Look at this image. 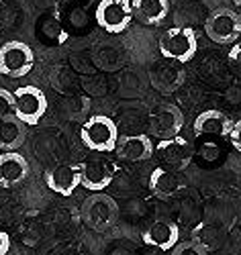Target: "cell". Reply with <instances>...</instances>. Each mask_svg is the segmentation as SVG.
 <instances>
[{"label": "cell", "mask_w": 241, "mask_h": 255, "mask_svg": "<svg viewBox=\"0 0 241 255\" xmlns=\"http://www.w3.org/2000/svg\"><path fill=\"white\" fill-rule=\"evenodd\" d=\"M141 239L147 247L160 251H174L180 243V229L174 221L156 219L145 227V231L141 233Z\"/></svg>", "instance_id": "obj_12"}, {"label": "cell", "mask_w": 241, "mask_h": 255, "mask_svg": "<svg viewBox=\"0 0 241 255\" xmlns=\"http://www.w3.org/2000/svg\"><path fill=\"white\" fill-rule=\"evenodd\" d=\"M10 251V237L8 233L0 229V255H6Z\"/></svg>", "instance_id": "obj_32"}, {"label": "cell", "mask_w": 241, "mask_h": 255, "mask_svg": "<svg viewBox=\"0 0 241 255\" xmlns=\"http://www.w3.org/2000/svg\"><path fill=\"white\" fill-rule=\"evenodd\" d=\"M70 20H72V25L74 27H82L86 20H88V14H86L84 8H70Z\"/></svg>", "instance_id": "obj_30"}, {"label": "cell", "mask_w": 241, "mask_h": 255, "mask_svg": "<svg viewBox=\"0 0 241 255\" xmlns=\"http://www.w3.org/2000/svg\"><path fill=\"white\" fill-rule=\"evenodd\" d=\"M37 37L47 45H61L68 41V31H65L61 18L55 12H45L37 18Z\"/></svg>", "instance_id": "obj_21"}, {"label": "cell", "mask_w": 241, "mask_h": 255, "mask_svg": "<svg viewBox=\"0 0 241 255\" xmlns=\"http://www.w3.org/2000/svg\"><path fill=\"white\" fill-rule=\"evenodd\" d=\"M82 84H84V88L88 90V96H102V94L106 92V82H104L102 78H96V76H92L90 80L86 78Z\"/></svg>", "instance_id": "obj_27"}, {"label": "cell", "mask_w": 241, "mask_h": 255, "mask_svg": "<svg viewBox=\"0 0 241 255\" xmlns=\"http://www.w3.org/2000/svg\"><path fill=\"white\" fill-rule=\"evenodd\" d=\"M14 117L23 123L25 127L39 125V121L47 113V96L39 86L27 84L20 86L14 92Z\"/></svg>", "instance_id": "obj_5"}, {"label": "cell", "mask_w": 241, "mask_h": 255, "mask_svg": "<svg viewBox=\"0 0 241 255\" xmlns=\"http://www.w3.org/2000/svg\"><path fill=\"white\" fill-rule=\"evenodd\" d=\"M133 6L131 0H100L94 8L96 25L108 35L125 33L133 23Z\"/></svg>", "instance_id": "obj_4"}, {"label": "cell", "mask_w": 241, "mask_h": 255, "mask_svg": "<svg viewBox=\"0 0 241 255\" xmlns=\"http://www.w3.org/2000/svg\"><path fill=\"white\" fill-rule=\"evenodd\" d=\"M14 115V94L6 88H0V119Z\"/></svg>", "instance_id": "obj_26"}, {"label": "cell", "mask_w": 241, "mask_h": 255, "mask_svg": "<svg viewBox=\"0 0 241 255\" xmlns=\"http://www.w3.org/2000/svg\"><path fill=\"white\" fill-rule=\"evenodd\" d=\"M76 74H74V68L70 66H55L51 70V86L63 94H72V88L76 86Z\"/></svg>", "instance_id": "obj_23"}, {"label": "cell", "mask_w": 241, "mask_h": 255, "mask_svg": "<svg viewBox=\"0 0 241 255\" xmlns=\"http://www.w3.org/2000/svg\"><path fill=\"white\" fill-rule=\"evenodd\" d=\"M80 169H82V186L96 194L104 192L117 178V163L104 153L88 155L80 163Z\"/></svg>", "instance_id": "obj_7"}, {"label": "cell", "mask_w": 241, "mask_h": 255, "mask_svg": "<svg viewBox=\"0 0 241 255\" xmlns=\"http://www.w3.org/2000/svg\"><path fill=\"white\" fill-rule=\"evenodd\" d=\"M31 2L39 8V10H53L61 4V0H31Z\"/></svg>", "instance_id": "obj_31"}, {"label": "cell", "mask_w": 241, "mask_h": 255, "mask_svg": "<svg viewBox=\"0 0 241 255\" xmlns=\"http://www.w3.org/2000/svg\"><path fill=\"white\" fill-rule=\"evenodd\" d=\"M153 155H158V159L164 163V167L178 174V172H184V169L192 163L194 149L184 137L178 135V137H172V139L158 141L156 153Z\"/></svg>", "instance_id": "obj_10"}, {"label": "cell", "mask_w": 241, "mask_h": 255, "mask_svg": "<svg viewBox=\"0 0 241 255\" xmlns=\"http://www.w3.org/2000/svg\"><path fill=\"white\" fill-rule=\"evenodd\" d=\"M92 61L96 63L98 70L117 72L127 63V51L123 45L113 43V41H108V43H98L92 51Z\"/></svg>", "instance_id": "obj_18"}, {"label": "cell", "mask_w": 241, "mask_h": 255, "mask_svg": "<svg viewBox=\"0 0 241 255\" xmlns=\"http://www.w3.org/2000/svg\"><path fill=\"white\" fill-rule=\"evenodd\" d=\"M172 255H209V249L201 241H184V243H178V247L174 249Z\"/></svg>", "instance_id": "obj_25"}, {"label": "cell", "mask_w": 241, "mask_h": 255, "mask_svg": "<svg viewBox=\"0 0 241 255\" xmlns=\"http://www.w3.org/2000/svg\"><path fill=\"white\" fill-rule=\"evenodd\" d=\"M45 182L51 192L59 196H72L82 186V169L80 163H55L47 169Z\"/></svg>", "instance_id": "obj_13"}, {"label": "cell", "mask_w": 241, "mask_h": 255, "mask_svg": "<svg viewBox=\"0 0 241 255\" xmlns=\"http://www.w3.org/2000/svg\"><path fill=\"white\" fill-rule=\"evenodd\" d=\"M80 139L86 149H90L92 153H113L119 145V127L111 117L94 115L84 121Z\"/></svg>", "instance_id": "obj_1"}, {"label": "cell", "mask_w": 241, "mask_h": 255, "mask_svg": "<svg viewBox=\"0 0 241 255\" xmlns=\"http://www.w3.org/2000/svg\"><path fill=\"white\" fill-rule=\"evenodd\" d=\"M133 16L143 25H160L170 14V0H131Z\"/></svg>", "instance_id": "obj_20"}, {"label": "cell", "mask_w": 241, "mask_h": 255, "mask_svg": "<svg viewBox=\"0 0 241 255\" xmlns=\"http://www.w3.org/2000/svg\"><path fill=\"white\" fill-rule=\"evenodd\" d=\"M182 127H184V115L172 102H160L147 115V131L160 141L178 137Z\"/></svg>", "instance_id": "obj_8"}, {"label": "cell", "mask_w": 241, "mask_h": 255, "mask_svg": "<svg viewBox=\"0 0 241 255\" xmlns=\"http://www.w3.org/2000/svg\"><path fill=\"white\" fill-rule=\"evenodd\" d=\"M196 49H199V43H196V33L192 31V27H186V25L170 27L160 37L162 57L178 61L182 66L196 55Z\"/></svg>", "instance_id": "obj_3"}, {"label": "cell", "mask_w": 241, "mask_h": 255, "mask_svg": "<svg viewBox=\"0 0 241 255\" xmlns=\"http://www.w3.org/2000/svg\"><path fill=\"white\" fill-rule=\"evenodd\" d=\"M182 180L176 172H172V169L160 165L156 167L153 172L149 174V190L153 196H158L162 200H170L176 196L180 190H182Z\"/></svg>", "instance_id": "obj_17"}, {"label": "cell", "mask_w": 241, "mask_h": 255, "mask_svg": "<svg viewBox=\"0 0 241 255\" xmlns=\"http://www.w3.org/2000/svg\"><path fill=\"white\" fill-rule=\"evenodd\" d=\"M227 137H229V143L235 147V151L241 153V119L237 123H233V127H231V131H229Z\"/></svg>", "instance_id": "obj_29"}, {"label": "cell", "mask_w": 241, "mask_h": 255, "mask_svg": "<svg viewBox=\"0 0 241 255\" xmlns=\"http://www.w3.org/2000/svg\"><path fill=\"white\" fill-rule=\"evenodd\" d=\"M217 139H221V137H201L199 145L192 147L194 153L199 155L203 161H209V163L217 161L219 157H221V153H223V147H221V143H219Z\"/></svg>", "instance_id": "obj_24"}, {"label": "cell", "mask_w": 241, "mask_h": 255, "mask_svg": "<svg viewBox=\"0 0 241 255\" xmlns=\"http://www.w3.org/2000/svg\"><path fill=\"white\" fill-rule=\"evenodd\" d=\"M186 82V68L178 61L160 59L149 68V84L162 94L176 92Z\"/></svg>", "instance_id": "obj_11"}, {"label": "cell", "mask_w": 241, "mask_h": 255, "mask_svg": "<svg viewBox=\"0 0 241 255\" xmlns=\"http://www.w3.org/2000/svg\"><path fill=\"white\" fill-rule=\"evenodd\" d=\"M29 161L23 153L18 151H6L0 153V186L2 188H14L23 184L29 178Z\"/></svg>", "instance_id": "obj_14"}, {"label": "cell", "mask_w": 241, "mask_h": 255, "mask_svg": "<svg viewBox=\"0 0 241 255\" xmlns=\"http://www.w3.org/2000/svg\"><path fill=\"white\" fill-rule=\"evenodd\" d=\"M82 223L94 233L111 231L119 217V206L108 194H90L82 202Z\"/></svg>", "instance_id": "obj_2"}, {"label": "cell", "mask_w": 241, "mask_h": 255, "mask_svg": "<svg viewBox=\"0 0 241 255\" xmlns=\"http://www.w3.org/2000/svg\"><path fill=\"white\" fill-rule=\"evenodd\" d=\"M35 66L33 49L23 41H6L0 45V74L6 78H25Z\"/></svg>", "instance_id": "obj_9"}, {"label": "cell", "mask_w": 241, "mask_h": 255, "mask_svg": "<svg viewBox=\"0 0 241 255\" xmlns=\"http://www.w3.org/2000/svg\"><path fill=\"white\" fill-rule=\"evenodd\" d=\"M43 255H78V249L70 243H57L43 251Z\"/></svg>", "instance_id": "obj_28"}, {"label": "cell", "mask_w": 241, "mask_h": 255, "mask_svg": "<svg viewBox=\"0 0 241 255\" xmlns=\"http://www.w3.org/2000/svg\"><path fill=\"white\" fill-rule=\"evenodd\" d=\"M92 109V100L86 94H63L57 100V115L65 121H82L88 117Z\"/></svg>", "instance_id": "obj_22"}, {"label": "cell", "mask_w": 241, "mask_h": 255, "mask_svg": "<svg viewBox=\"0 0 241 255\" xmlns=\"http://www.w3.org/2000/svg\"><path fill=\"white\" fill-rule=\"evenodd\" d=\"M231 127H233V121L225 113L211 109L194 119L192 129H194V135L201 139V137H227Z\"/></svg>", "instance_id": "obj_16"}, {"label": "cell", "mask_w": 241, "mask_h": 255, "mask_svg": "<svg viewBox=\"0 0 241 255\" xmlns=\"http://www.w3.org/2000/svg\"><path fill=\"white\" fill-rule=\"evenodd\" d=\"M27 139V127L14 115L0 119V153L16 151Z\"/></svg>", "instance_id": "obj_19"}, {"label": "cell", "mask_w": 241, "mask_h": 255, "mask_svg": "<svg viewBox=\"0 0 241 255\" xmlns=\"http://www.w3.org/2000/svg\"><path fill=\"white\" fill-rule=\"evenodd\" d=\"M205 33L215 43L221 45L235 43L241 35V14L227 6L211 10L209 16L205 18Z\"/></svg>", "instance_id": "obj_6"}, {"label": "cell", "mask_w": 241, "mask_h": 255, "mask_svg": "<svg viewBox=\"0 0 241 255\" xmlns=\"http://www.w3.org/2000/svg\"><path fill=\"white\" fill-rule=\"evenodd\" d=\"M156 153V145H153L149 135L137 133V135H127L119 141L117 145V155L123 161L129 163H137V161H145L149 157H153Z\"/></svg>", "instance_id": "obj_15"}]
</instances>
